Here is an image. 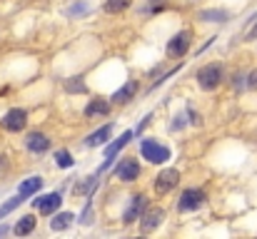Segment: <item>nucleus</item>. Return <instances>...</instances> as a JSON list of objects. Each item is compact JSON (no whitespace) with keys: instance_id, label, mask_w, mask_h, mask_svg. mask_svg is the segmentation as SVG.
<instances>
[{"instance_id":"obj_1","label":"nucleus","mask_w":257,"mask_h":239,"mask_svg":"<svg viewBox=\"0 0 257 239\" xmlns=\"http://www.w3.org/2000/svg\"><path fill=\"white\" fill-rule=\"evenodd\" d=\"M195 80H197V87L202 92H215L222 85V80H225V68L220 63H207V65H202L197 70Z\"/></svg>"},{"instance_id":"obj_2","label":"nucleus","mask_w":257,"mask_h":239,"mask_svg":"<svg viewBox=\"0 0 257 239\" xmlns=\"http://www.w3.org/2000/svg\"><path fill=\"white\" fill-rule=\"evenodd\" d=\"M140 157L148 159L150 164H168L172 157V150L165 145V142L148 137V140L140 142Z\"/></svg>"},{"instance_id":"obj_3","label":"nucleus","mask_w":257,"mask_h":239,"mask_svg":"<svg viewBox=\"0 0 257 239\" xmlns=\"http://www.w3.org/2000/svg\"><path fill=\"white\" fill-rule=\"evenodd\" d=\"M207 204V192L202 187H187L182 189L177 199V212H197Z\"/></svg>"},{"instance_id":"obj_4","label":"nucleus","mask_w":257,"mask_h":239,"mask_svg":"<svg viewBox=\"0 0 257 239\" xmlns=\"http://www.w3.org/2000/svg\"><path fill=\"white\" fill-rule=\"evenodd\" d=\"M190 48H192V33L190 30H180V33H175L170 40H168L165 55L170 60H180V58H185L190 53Z\"/></svg>"},{"instance_id":"obj_5","label":"nucleus","mask_w":257,"mask_h":239,"mask_svg":"<svg viewBox=\"0 0 257 239\" xmlns=\"http://www.w3.org/2000/svg\"><path fill=\"white\" fill-rule=\"evenodd\" d=\"M140 232L143 234H150V232H155V229H160L163 227V222H165V209L163 207H145L143 209V214H140Z\"/></svg>"},{"instance_id":"obj_6","label":"nucleus","mask_w":257,"mask_h":239,"mask_svg":"<svg viewBox=\"0 0 257 239\" xmlns=\"http://www.w3.org/2000/svg\"><path fill=\"white\" fill-rule=\"evenodd\" d=\"M140 172H143V167H140V159L122 157L120 162H117V164H115V169H112V177H117L120 182L130 184V182H135V179L140 177Z\"/></svg>"},{"instance_id":"obj_7","label":"nucleus","mask_w":257,"mask_h":239,"mask_svg":"<svg viewBox=\"0 0 257 239\" xmlns=\"http://www.w3.org/2000/svg\"><path fill=\"white\" fill-rule=\"evenodd\" d=\"M133 137H135V130H125V132H122V135H120L115 142H110V145L105 147V162L100 164V169H97V172L107 169V167L112 164V159L117 157V155H120V152H122V150L130 145V140H133Z\"/></svg>"},{"instance_id":"obj_8","label":"nucleus","mask_w":257,"mask_h":239,"mask_svg":"<svg viewBox=\"0 0 257 239\" xmlns=\"http://www.w3.org/2000/svg\"><path fill=\"white\" fill-rule=\"evenodd\" d=\"M63 204V194L60 192H48V194H40L33 199V207L43 214V217H53Z\"/></svg>"},{"instance_id":"obj_9","label":"nucleus","mask_w":257,"mask_h":239,"mask_svg":"<svg viewBox=\"0 0 257 239\" xmlns=\"http://www.w3.org/2000/svg\"><path fill=\"white\" fill-rule=\"evenodd\" d=\"M177 184H180V169H175V167H165V169L155 177L153 189H155L158 194H168V192H172Z\"/></svg>"},{"instance_id":"obj_10","label":"nucleus","mask_w":257,"mask_h":239,"mask_svg":"<svg viewBox=\"0 0 257 239\" xmlns=\"http://www.w3.org/2000/svg\"><path fill=\"white\" fill-rule=\"evenodd\" d=\"M0 125H3V130H8V132H23L25 125H28V112H25L23 107H13V110H8V112L3 115Z\"/></svg>"},{"instance_id":"obj_11","label":"nucleus","mask_w":257,"mask_h":239,"mask_svg":"<svg viewBox=\"0 0 257 239\" xmlns=\"http://www.w3.org/2000/svg\"><path fill=\"white\" fill-rule=\"evenodd\" d=\"M145 207H148V194H145V192L133 194V197H130L127 209L122 212V224H133L135 219H140V214H143V209H145Z\"/></svg>"},{"instance_id":"obj_12","label":"nucleus","mask_w":257,"mask_h":239,"mask_svg":"<svg viewBox=\"0 0 257 239\" xmlns=\"http://www.w3.org/2000/svg\"><path fill=\"white\" fill-rule=\"evenodd\" d=\"M138 90H140V85H138V80H127L122 87H117L112 95H110V102L112 105H130L133 100H135V95H138Z\"/></svg>"},{"instance_id":"obj_13","label":"nucleus","mask_w":257,"mask_h":239,"mask_svg":"<svg viewBox=\"0 0 257 239\" xmlns=\"http://www.w3.org/2000/svg\"><path fill=\"white\" fill-rule=\"evenodd\" d=\"M25 150L33 155H43L50 150V137L45 132H28L25 135Z\"/></svg>"},{"instance_id":"obj_14","label":"nucleus","mask_w":257,"mask_h":239,"mask_svg":"<svg viewBox=\"0 0 257 239\" xmlns=\"http://www.w3.org/2000/svg\"><path fill=\"white\" fill-rule=\"evenodd\" d=\"M112 112V102L110 100H105V97H95V100H90L85 105V110H83V115H85L87 120H95V117H107Z\"/></svg>"},{"instance_id":"obj_15","label":"nucleus","mask_w":257,"mask_h":239,"mask_svg":"<svg viewBox=\"0 0 257 239\" xmlns=\"http://www.w3.org/2000/svg\"><path fill=\"white\" fill-rule=\"evenodd\" d=\"M197 20L200 23H217V25H225L232 20V13L225 10V8H205L197 13Z\"/></svg>"},{"instance_id":"obj_16","label":"nucleus","mask_w":257,"mask_h":239,"mask_svg":"<svg viewBox=\"0 0 257 239\" xmlns=\"http://www.w3.org/2000/svg\"><path fill=\"white\" fill-rule=\"evenodd\" d=\"M112 137V122H107V125H102V127H97L95 132H90L85 137V147H102V145H107V140Z\"/></svg>"},{"instance_id":"obj_17","label":"nucleus","mask_w":257,"mask_h":239,"mask_svg":"<svg viewBox=\"0 0 257 239\" xmlns=\"http://www.w3.org/2000/svg\"><path fill=\"white\" fill-rule=\"evenodd\" d=\"M43 184H45V179H43L40 174H35V177H28V179H23V182H20V187H18V194H23V197L28 199V197L38 194V192L43 189Z\"/></svg>"},{"instance_id":"obj_18","label":"nucleus","mask_w":257,"mask_h":239,"mask_svg":"<svg viewBox=\"0 0 257 239\" xmlns=\"http://www.w3.org/2000/svg\"><path fill=\"white\" fill-rule=\"evenodd\" d=\"M73 222H75V214L73 212H55L53 219H50V229L53 232H65V229L73 227Z\"/></svg>"},{"instance_id":"obj_19","label":"nucleus","mask_w":257,"mask_h":239,"mask_svg":"<svg viewBox=\"0 0 257 239\" xmlns=\"http://www.w3.org/2000/svg\"><path fill=\"white\" fill-rule=\"evenodd\" d=\"M35 227H38V217H35V214H25V217H20L18 224L13 227V234H18V237H28L30 232H35Z\"/></svg>"},{"instance_id":"obj_20","label":"nucleus","mask_w":257,"mask_h":239,"mask_svg":"<svg viewBox=\"0 0 257 239\" xmlns=\"http://www.w3.org/2000/svg\"><path fill=\"white\" fill-rule=\"evenodd\" d=\"M100 179V172L97 174H90V177H85V182L83 184H73V194H83V197H92L95 194V189H97V182Z\"/></svg>"},{"instance_id":"obj_21","label":"nucleus","mask_w":257,"mask_h":239,"mask_svg":"<svg viewBox=\"0 0 257 239\" xmlns=\"http://www.w3.org/2000/svg\"><path fill=\"white\" fill-rule=\"evenodd\" d=\"M130 5H133V0H105V3H102V10H105L107 15H120V13H125Z\"/></svg>"},{"instance_id":"obj_22","label":"nucleus","mask_w":257,"mask_h":239,"mask_svg":"<svg viewBox=\"0 0 257 239\" xmlns=\"http://www.w3.org/2000/svg\"><path fill=\"white\" fill-rule=\"evenodd\" d=\"M65 92H70V95H85L87 92V85H85V80L80 78H68L65 80Z\"/></svg>"},{"instance_id":"obj_23","label":"nucleus","mask_w":257,"mask_h":239,"mask_svg":"<svg viewBox=\"0 0 257 239\" xmlns=\"http://www.w3.org/2000/svg\"><path fill=\"white\" fill-rule=\"evenodd\" d=\"M182 68H185V63H177V65H175L172 70H168L165 75H160V78H158L155 82H153V85H150V87H148V95H150V92H155L158 87H163V85H165V82H168L170 78H175V75H177V73H180Z\"/></svg>"},{"instance_id":"obj_24","label":"nucleus","mask_w":257,"mask_h":239,"mask_svg":"<svg viewBox=\"0 0 257 239\" xmlns=\"http://www.w3.org/2000/svg\"><path fill=\"white\" fill-rule=\"evenodd\" d=\"M23 202H25V197H23V194H15V197H10L5 204H0V219H3V217H8L10 212H15Z\"/></svg>"},{"instance_id":"obj_25","label":"nucleus","mask_w":257,"mask_h":239,"mask_svg":"<svg viewBox=\"0 0 257 239\" xmlns=\"http://www.w3.org/2000/svg\"><path fill=\"white\" fill-rule=\"evenodd\" d=\"M55 164L60 167V169H70V167H75V159L70 155V150H55Z\"/></svg>"},{"instance_id":"obj_26","label":"nucleus","mask_w":257,"mask_h":239,"mask_svg":"<svg viewBox=\"0 0 257 239\" xmlns=\"http://www.w3.org/2000/svg\"><path fill=\"white\" fill-rule=\"evenodd\" d=\"M165 10V3L163 0H145V5L140 8V15H158Z\"/></svg>"},{"instance_id":"obj_27","label":"nucleus","mask_w":257,"mask_h":239,"mask_svg":"<svg viewBox=\"0 0 257 239\" xmlns=\"http://www.w3.org/2000/svg\"><path fill=\"white\" fill-rule=\"evenodd\" d=\"M90 13V5H87L85 0H78V3H73L68 10H65V15H70V18H83Z\"/></svg>"},{"instance_id":"obj_28","label":"nucleus","mask_w":257,"mask_h":239,"mask_svg":"<svg viewBox=\"0 0 257 239\" xmlns=\"http://www.w3.org/2000/svg\"><path fill=\"white\" fill-rule=\"evenodd\" d=\"M185 115H187V125H192V127H202V115H200L192 105L185 107Z\"/></svg>"},{"instance_id":"obj_29","label":"nucleus","mask_w":257,"mask_h":239,"mask_svg":"<svg viewBox=\"0 0 257 239\" xmlns=\"http://www.w3.org/2000/svg\"><path fill=\"white\" fill-rule=\"evenodd\" d=\"M230 87H232L235 92H240V90L245 87V73H232V78H230Z\"/></svg>"},{"instance_id":"obj_30","label":"nucleus","mask_w":257,"mask_h":239,"mask_svg":"<svg viewBox=\"0 0 257 239\" xmlns=\"http://www.w3.org/2000/svg\"><path fill=\"white\" fill-rule=\"evenodd\" d=\"M90 222H92V197H87L85 209H83V214H80V224H90Z\"/></svg>"},{"instance_id":"obj_31","label":"nucleus","mask_w":257,"mask_h":239,"mask_svg":"<svg viewBox=\"0 0 257 239\" xmlns=\"http://www.w3.org/2000/svg\"><path fill=\"white\" fill-rule=\"evenodd\" d=\"M245 87L257 92V68H252L250 73H245Z\"/></svg>"},{"instance_id":"obj_32","label":"nucleus","mask_w":257,"mask_h":239,"mask_svg":"<svg viewBox=\"0 0 257 239\" xmlns=\"http://www.w3.org/2000/svg\"><path fill=\"white\" fill-rule=\"evenodd\" d=\"M185 125H187L185 115H175V117H172V122H170V130H172V132H180Z\"/></svg>"},{"instance_id":"obj_33","label":"nucleus","mask_w":257,"mask_h":239,"mask_svg":"<svg viewBox=\"0 0 257 239\" xmlns=\"http://www.w3.org/2000/svg\"><path fill=\"white\" fill-rule=\"evenodd\" d=\"M255 20H257V18H255ZM245 40H247V43H252V40H257V23H252V25H250V30H247Z\"/></svg>"},{"instance_id":"obj_34","label":"nucleus","mask_w":257,"mask_h":239,"mask_svg":"<svg viewBox=\"0 0 257 239\" xmlns=\"http://www.w3.org/2000/svg\"><path fill=\"white\" fill-rule=\"evenodd\" d=\"M5 167H8V159H5V157H3V155H0V174L5 172Z\"/></svg>"},{"instance_id":"obj_35","label":"nucleus","mask_w":257,"mask_h":239,"mask_svg":"<svg viewBox=\"0 0 257 239\" xmlns=\"http://www.w3.org/2000/svg\"><path fill=\"white\" fill-rule=\"evenodd\" d=\"M8 232H10L8 227H0V234H8Z\"/></svg>"}]
</instances>
